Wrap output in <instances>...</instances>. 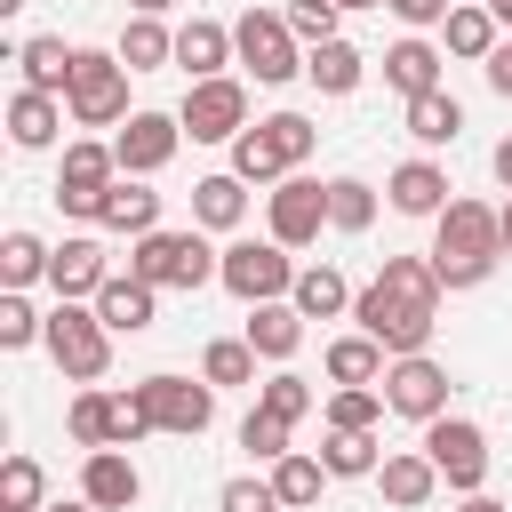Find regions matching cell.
Returning <instances> with one entry per match:
<instances>
[{
	"mask_svg": "<svg viewBox=\"0 0 512 512\" xmlns=\"http://www.w3.org/2000/svg\"><path fill=\"white\" fill-rule=\"evenodd\" d=\"M440 272H432V256H384V272L352 296V320L400 360V352H424L432 344V328H440Z\"/></svg>",
	"mask_w": 512,
	"mask_h": 512,
	"instance_id": "cell-1",
	"label": "cell"
},
{
	"mask_svg": "<svg viewBox=\"0 0 512 512\" xmlns=\"http://www.w3.org/2000/svg\"><path fill=\"white\" fill-rule=\"evenodd\" d=\"M496 264H504V208L448 200L432 216V272H440V288H480Z\"/></svg>",
	"mask_w": 512,
	"mask_h": 512,
	"instance_id": "cell-2",
	"label": "cell"
},
{
	"mask_svg": "<svg viewBox=\"0 0 512 512\" xmlns=\"http://www.w3.org/2000/svg\"><path fill=\"white\" fill-rule=\"evenodd\" d=\"M216 264H224V248H208L200 232H144L136 248H128V272L136 280H152V288H208L216 280Z\"/></svg>",
	"mask_w": 512,
	"mask_h": 512,
	"instance_id": "cell-3",
	"label": "cell"
},
{
	"mask_svg": "<svg viewBox=\"0 0 512 512\" xmlns=\"http://www.w3.org/2000/svg\"><path fill=\"white\" fill-rule=\"evenodd\" d=\"M40 344H48V360H56L72 384H96V376L112 368V328L96 320V304H72V296H56Z\"/></svg>",
	"mask_w": 512,
	"mask_h": 512,
	"instance_id": "cell-4",
	"label": "cell"
},
{
	"mask_svg": "<svg viewBox=\"0 0 512 512\" xmlns=\"http://www.w3.org/2000/svg\"><path fill=\"white\" fill-rule=\"evenodd\" d=\"M64 112L80 128H120L128 120V64L112 48H80L72 64V88H64Z\"/></svg>",
	"mask_w": 512,
	"mask_h": 512,
	"instance_id": "cell-5",
	"label": "cell"
},
{
	"mask_svg": "<svg viewBox=\"0 0 512 512\" xmlns=\"http://www.w3.org/2000/svg\"><path fill=\"white\" fill-rule=\"evenodd\" d=\"M232 48H240V64H248L264 88H280V80L304 72V48H296V32H288L280 8H248V16L232 24Z\"/></svg>",
	"mask_w": 512,
	"mask_h": 512,
	"instance_id": "cell-6",
	"label": "cell"
},
{
	"mask_svg": "<svg viewBox=\"0 0 512 512\" xmlns=\"http://www.w3.org/2000/svg\"><path fill=\"white\" fill-rule=\"evenodd\" d=\"M136 400H144V416H152V432H176V440H200L208 424H216V384L200 376H144L136 384Z\"/></svg>",
	"mask_w": 512,
	"mask_h": 512,
	"instance_id": "cell-7",
	"label": "cell"
},
{
	"mask_svg": "<svg viewBox=\"0 0 512 512\" xmlns=\"http://www.w3.org/2000/svg\"><path fill=\"white\" fill-rule=\"evenodd\" d=\"M424 456L440 464V480H448L456 496H480V488H488V432H480L472 416H432V424H424Z\"/></svg>",
	"mask_w": 512,
	"mask_h": 512,
	"instance_id": "cell-8",
	"label": "cell"
},
{
	"mask_svg": "<svg viewBox=\"0 0 512 512\" xmlns=\"http://www.w3.org/2000/svg\"><path fill=\"white\" fill-rule=\"evenodd\" d=\"M216 280H224L240 304H272V296H288V288H296V264H288V248H280V240H232V248H224V264H216Z\"/></svg>",
	"mask_w": 512,
	"mask_h": 512,
	"instance_id": "cell-9",
	"label": "cell"
},
{
	"mask_svg": "<svg viewBox=\"0 0 512 512\" xmlns=\"http://www.w3.org/2000/svg\"><path fill=\"white\" fill-rule=\"evenodd\" d=\"M176 120H184V136H192V144H232V136L248 128V88H240L232 72H216V80H192Z\"/></svg>",
	"mask_w": 512,
	"mask_h": 512,
	"instance_id": "cell-10",
	"label": "cell"
},
{
	"mask_svg": "<svg viewBox=\"0 0 512 512\" xmlns=\"http://www.w3.org/2000/svg\"><path fill=\"white\" fill-rule=\"evenodd\" d=\"M264 224H272V240H280V248H312V240H320V224H328V184L288 168V176L264 192Z\"/></svg>",
	"mask_w": 512,
	"mask_h": 512,
	"instance_id": "cell-11",
	"label": "cell"
},
{
	"mask_svg": "<svg viewBox=\"0 0 512 512\" xmlns=\"http://www.w3.org/2000/svg\"><path fill=\"white\" fill-rule=\"evenodd\" d=\"M384 408H392V416H408V424L448 416V368H440L432 352H400V360L384 368Z\"/></svg>",
	"mask_w": 512,
	"mask_h": 512,
	"instance_id": "cell-12",
	"label": "cell"
},
{
	"mask_svg": "<svg viewBox=\"0 0 512 512\" xmlns=\"http://www.w3.org/2000/svg\"><path fill=\"white\" fill-rule=\"evenodd\" d=\"M120 176V152L112 144H64V168H56V208L64 216H96L104 192Z\"/></svg>",
	"mask_w": 512,
	"mask_h": 512,
	"instance_id": "cell-13",
	"label": "cell"
},
{
	"mask_svg": "<svg viewBox=\"0 0 512 512\" xmlns=\"http://www.w3.org/2000/svg\"><path fill=\"white\" fill-rule=\"evenodd\" d=\"M176 144H184V120H176V112H128L120 136H112L120 176H160V168L176 160Z\"/></svg>",
	"mask_w": 512,
	"mask_h": 512,
	"instance_id": "cell-14",
	"label": "cell"
},
{
	"mask_svg": "<svg viewBox=\"0 0 512 512\" xmlns=\"http://www.w3.org/2000/svg\"><path fill=\"white\" fill-rule=\"evenodd\" d=\"M88 304H96V320H104L112 336H144V328L160 320V288H152V280H136V272H112Z\"/></svg>",
	"mask_w": 512,
	"mask_h": 512,
	"instance_id": "cell-15",
	"label": "cell"
},
{
	"mask_svg": "<svg viewBox=\"0 0 512 512\" xmlns=\"http://www.w3.org/2000/svg\"><path fill=\"white\" fill-rule=\"evenodd\" d=\"M80 496H88L96 512H136L144 472L128 464V448H88V464H80Z\"/></svg>",
	"mask_w": 512,
	"mask_h": 512,
	"instance_id": "cell-16",
	"label": "cell"
},
{
	"mask_svg": "<svg viewBox=\"0 0 512 512\" xmlns=\"http://www.w3.org/2000/svg\"><path fill=\"white\" fill-rule=\"evenodd\" d=\"M376 488H384V504H392V512H424L448 480H440V464H432L424 448H392V456L376 464Z\"/></svg>",
	"mask_w": 512,
	"mask_h": 512,
	"instance_id": "cell-17",
	"label": "cell"
},
{
	"mask_svg": "<svg viewBox=\"0 0 512 512\" xmlns=\"http://www.w3.org/2000/svg\"><path fill=\"white\" fill-rule=\"evenodd\" d=\"M104 280H112V264H104V248H96L88 232H72L64 248H48V288H56V296L80 304V296H96Z\"/></svg>",
	"mask_w": 512,
	"mask_h": 512,
	"instance_id": "cell-18",
	"label": "cell"
},
{
	"mask_svg": "<svg viewBox=\"0 0 512 512\" xmlns=\"http://www.w3.org/2000/svg\"><path fill=\"white\" fill-rule=\"evenodd\" d=\"M56 128H64V96H48V88H16V96H8V144H16V152L56 144Z\"/></svg>",
	"mask_w": 512,
	"mask_h": 512,
	"instance_id": "cell-19",
	"label": "cell"
},
{
	"mask_svg": "<svg viewBox=\"0 0 512 512\" xmlns=\"http://www.w3.org/2000/svg\"><path fill=\"white\" fill-rule=\"evenodd\" d=\"M96 224H104V232L144 240V232H160V192H144V176H112V192H104Z\"/></svg>",
	"mask_w": 512,
	"mask_h": 512,
	"instance_id": "cell-20",
	"label": "cell"
},
{
	"mask_svg": "<svg viewBox=\"0 0 512 512\" xmlns=\"http://www.w3.org/2000/svg\"><path fill=\"white\" fill-rule=\"evenodd\" d=\"M384 192H392L400 216H440V208H448V168H440V160H400Z\"/></svg>",
	"mask_w": 512,
	"mask_h": 512,
	"instance_id": "cell-21",
	"label": "cell"
},
{
	"mask_svg": "<svg viewBox=\"0 0 512 512\" xmlns=\"http://www.w3.org/2000/svg\"><path fill=\"white\" fill-rule=\"evenodd\" d=\"M240 216H248V176H200L192 184V224L200 232H240Z\"/></svg>",
	"mask_w": 512,
	"mask_h": 512,
	"instance_id": "cell-22",
	"label": "cell"
},
{
	"mask_svg": "<svg viewBox=\"0 0 512 512\" xmlns=\"http://www.w3.org/2000/svg\"><path fill=\"white\" fill-rule=\"evenodd\" d=\"M232 56H240V48H232V32H224V24H208V16L176 24V64H184L192 80H216V72H224Z\"/></svg>",
	"mask_w": 512,
	"mask_h": 512,
	"instance_id": "cell-23",
	"label": "cell"
},
{
	"mask_svg": "<svg viewBox=\"0 0 512 512\" xmlns=\"http://www.w3.org/2000/svg\"><path fill=\"white\" fill-rule=\"evenodd\" d=\"M288 304H296L304 320H344V312H352V288H344V272H336V264H296Z\"/></svg>",
	"mask_w": 512,
	"mask_h": 512,
	"instance_id": "cell-24",
	"label": "cell"
},
{
	"mask_svg": "<svg viewBox=\"0 0 512 512\" xmlns=\"http://www.w3.org/2000/svg\"><path fill=\"white\" fill-rule=\"evenodd\" d=\"M248 344H256L264 360H296V344H304V312H296L288 296L248 304Z\"/></svg>",
	"mask_w": 512,
	"mask_h": 512,
	"instance_id": "cell-25",
	"label": "cell"
},
{
	"mask_svg": "<svg viewBox=\"0 0 512 512\" xmlns=\"http://www.w3.org/2000/svg\"><path fill=\"white\" fill-rule=\"evenodd\" d=\"M112 56H120L128 72H160V64H176V32H168L160 16H128L120 40H112Z\"/></svg>",
	"mask_w": 512,
	"mask_h": 512,
	"instance_id": "cell-26",
	"label": "cell"
},
{
	"mask_svg": "<svg viewBox=\"0 0 512 512\" xmlns=\"http://www.w3.org/2000/svg\"><path fill=\"white\" fill-rule=\"evenodd\" d=\"M16 64H24V88H48V96H64V88H72V64H80V48H64L56 32H32V40L16 48Z\"/></svg>",
	"mask_w": 512,
	"mask_h": 512,
	"instance_id": "cell-27",
	"label": "cell"
},
{
	"mask_svg": "<svg viewBox=\"0 0 512 512\" xmlns=\"http://www.w3.org/2000/svg\"><path fill=\"white\" fill-rule=\"evenodd\" d=\"M408 136H416L424 152L456 144V136H464V104H456L448 88H424V96H408Z\"/></svg>",
	"mask_w": 512,
	"mask_h": 512,
	"instance_id": "cell-28",
	"label": "cell"
},
{
	"mask_svg": "<svg viewBox=\"0 0 512 512\" xmlns=\"http://www.w3.org/2000/svg\"><path fill=\"white\" fill-rule=\"evenodd\" d=\"M320 368H328V384H384V368H392V352H384V344H376V336L360 328V336H336Z\"/></svg>",
	"mask_w": 512,
	"mask_h": 512,
	"instance_id": "cell-29",
	"label": "cell"
},
{
	"mask_svg": "<svg viewBox=\"0 0 512 512\" xmlns=\"http://www.w3.org/2000/svg\"><path fill=\"white\" fill-rule=\"evenodd\" d=\"M384 80H392L400 96L440 88V48H432V40H392V48H384Z\"/></svg>",
	"mask_w": 512,
	"mask_h": 512,
	"instance_id": "cell-30",
	"label": "cell"
},
{
	"mask_svg": "<svg viewBox=\"0 0 512 512\" xmlns=\"http://www.w3.org/2000/svg\"><path fill=\"white\" fill-rule=\"evenodd\" d=\"M232 176H248V184H280V176H288V152H280V136H272L264 120L232 136Z\"/></svg>",
	"mask_w": 512,
	"mask_h": 512,
	"instance_id": "cell-31",
	"label": "cell"
},
{
	"mask_svg": "<svg viewBox=\"0 0 512 512\" xmlns=\"http://www.w3.org/2000/svg\"><path fill=\"white\" fill-rule=\"evenodd\" d=\"M440 32H448V56H472V64H488V48L504 40V32H496V16H488L480 0H456Z\"/></svg>",
	"mask_w": 512,
	"mask_h": 512,
	"instance_id": "cell-32",
	"label": "cell"
},
{
	"mask_svg": "<svg viewBox=\"0 0 512 512\" xmlns=\"http://www.w3.org/2000/svg\"><path fill=\"white\" fill-rule=\"evenodd\" d=\"M360 48L352 40H320V48H304V72H312V88H328V96H352L360 88Z\"/></svg>",
	"mask_w": 512,
	"mask_h": 512,
	"instance_id": "cell-33",
	"label": "cell"
},
{
	"mask_svg": "<svg viewBox=\"0 0 512 512\" xmlns=\"http://www.w3.org/2000/svg\"><path fill=\"white\" fill-rule=\"evenodd\" d=\"M112 416H120V392H96V384H80V400L64 408V432H72L80 448H112Z\"/></svg>",
	"mask_w": 512,
	"mask_h": 512,
	"instance_id": "cell-34",
	"label": "cell"
},
{
	"mask_svg": "<svg viewBox=\"0 0 512 512\" xmlns=\"http://www.w3.org/2000/svg\"><path fill=\"white\" fill-rule=\"evenodd\" d=\"M320 464H328V480H376V432H336L328 424V440H320Z\"/></svg>",
	"mask_w": 512,
	"mask_h": 512,
	"instance_id": "cell-35",
	"label": "cell"
},
{
	"mask_svg": "<svg viewBox=\"0 0 512 512\" xmlns=\"http://www.w3.org/2000/svg\"><path fill=\"white\" fill-rule=\"evenodd\" d=\"M328 424L336 432H376L384 424V384H336L328 392Z\"/></svg>",
	"mask_w": 512,
	"mask_h": 512,
	"instance_id": "cell-36",
	"label": "cell"
},
{
	"mask_svg": "<svg viewBox=\"0 0 512 512\" xmlns=\"http://www.w3.org/2000/svg\"><path fill=\"white\" fill-rule=\"evenodd\" d=\"M320 480H328V464H320V456H304V448H288V456L272 464V488H280V504H288V512L320 504Z\"/></svg>",
	"mask_w": 512,
	"mask_h": 512,
	"instance_id": "cell-37",
	"label": "cell"
},
{
	"mask_svg": "<svg viewBox=\"0 0 512 512\" xmlns=\"http://www.w3.org/2000/svg\"><path fill=\"white\" fill-rule=\"evenodd\" d=\"M256 360H264V352H256L248 336H216V344L200 352V376H208V384H256Z\"/></svg>",
	"mask_w": 512,
	"mask_h": 512,
	"instance_id": "cell-38",
	"label": "cell"
},
{
	"mask_svg": "<svg viewBox=\"0 0 512 512\" xmlns=\"http://www.w3.org/2000/svg\"><path fill=\"white\" fill-rule=\"evenodd\" d=\"M328 224H336V232H368V224H376V184L336 176V184H328Z\"/></svg>",
	"mask_w": 512,
	"mask_h": 512,
	"instance_id": "cell-39",
	"label": "cell"
},
{
	"mask_svg": "<svg viewBox=\"0 0 512 512\" xmlns=\"http://www.w3.org/2000/svg\"><path fill=\"white\" fill-rule=\"evenodd\" d=\"M48 504V472L32 456H8L0 464V512H40Z\"/></svg>",
	"mask_w": 512,
	"mask_h": 512,
	"instance_id": "cell-40",
	"label": "cell"
},
{
	"mask_svg": "<svg viewBox=\"0 0 512 512\" xmlns=\"http://www.w3.org/2000/svg\"><path fill=\"white\" fill-rule=\"evenodd\" d=\"M32 280H48V248L32 232H8L0 240V288H32Z\"/></svg>",
	"mask_w": 512,
	"mask_h": 512,
	"instance_id": "cell-41",
	"label": "cell"
},
{
	"mask_svg": "<svg viewBox=\"0 0 512 512\" xmlns=\"http://www.w3.org/2000/svg\"><path fill=\"white\" fill-rule=\"evenodd\" d=\"M40 336H48V312H32L24 288H0V352H24Z\"/></svg>",
	"mask_w": 512,
	"mask_h": 512,
	"instance_id": "cell-42",
	"label": "cell"
},
{
	"mask_svg": "<svg viewBox=\"0 0 512 512\" xmlns=\"http://www.w3.org/2000/svg\"><path fill=\"white\" fill-rule=\"evenodd\" d=\"M288 432H296V424L272 416V408H248V416H240V448H248L256 464H280V456H288Z\"/></svg>",
	"mask_w": 512,
	"mask_h": 512,
	"instance_id": "cell-43",
	"label": "cell"
},
{
	"mask_svg": "<svg viewBox=\"0 0 512 512\" xmlns=\"http://www.w3.org/2000/svg\"><path fill=\"white\" fill-rule=\"evenodd\" d=\"M256 408H272V416L304 424V416H312V384H304L296 368H280V376H264V384H256Z\"/></svg>",
	"mask_w": 512,
	"mask_h": 512,
	"instance_id": "cell-44",
	"label": "cell"
},
{
	"mask_svg": "<svg viewBox=\"0 0 512 512\" xmlns=\"http://www.w3.org/2000/svg\"><path fill=\"white\" fill-rule=\"evenodd\" d=\"M280 16H288V32H296L304 48H320V40H336V16H344V8H336V0H288Z\"/></svg>",
	"mask_w": 512,
	"mask_h": 512,
	"instance_id": "cell-45",
	"label": "cell"
},
{
	"mask_svg": "<svg viewBox=\"0 0 512 512\" xmlns=\"http://www.w3.org/2000/svg\"><path fill=\"white\" fill-rule=\"evenodd\" d=\"M216 512H288L272 480H224L216 488Z\"/></svg>",
	"mask_w": 512,
	"mask_h": 512,
	"instance_id": "cell-46",
	"label": "cell"
},
{
	"mask_svg": "<svg viewBox=\"0 0 512 512\" xmlns=\"http://www.w3.org/2000/svg\"><path fill=\"white\" fill-rule=\"evenodd\" d=\"M264 128L280 136V152H288V168H304V160H312V144H320V128H312L304 112H272Z\"/></svg>",
	"mask_w": 512,
	"mask_h": 512,
	"instance_id": "cell-47",
	"label": "cell"
},
{
	"mask_svg": "<svg viewBox=\"0 0 512 512\" xmlns=\"http://www.w3.org/2000/svg\"><path fill=\"white\" fill-rule=\"evenodd\" d=\"M152 432V416H144V400L136 392H120V416H112V448H136Z\"/></svg>",
	"mask_w": 512,
	"mask_h": 512,
	"instance_id": "cell-48",
	"label": "cell"
},
{
	"mask_svg": "<svg viewBox=\"0 0 512 512\" xmlns=\"http://www.w3.org/2000/svg\"><path fill=\"white\" fill-rule=\"evenodd\" d=\"M384 8H392L400 24H416V32H424V24H448V8H456V0H384Z\"/></svg>",
	"mask_w": 512,
	"mask_h": 512,
	"instance_id": "cell-49",
	"label": "cell"
},
{
	"mask_svg": "<svg viewBox=\"0 0 512 512\" xmlns=\"http://www.w3.org/2000/svg\"><path fill=\"white\" fill-rule=\"evenodd\" d=\"M488 88H496V96H512V40H496V48H488Z\"/></svg>",
	"mask_w": 512,
	"mask_h": 512,
	"instance_id": "cell-50",
	"label": "cell"
},
{
	"mask_svg": "<svg viewBox=\"0 0 512 512\" xmlns=\"http://www.w3.org/2000/svg\"><path fill=\"white\" fill-rule=\"evenodd\" d=\"M488 168H496V184H504V192H512V136H504V144H496V152H488Z\"/></svg>",
	"mask_w": 512,
	"mask_h": 512,
	"instance_id": "cell-51",
	"label": "cell"
},
{
	"mask_svg": "<svg viewBox=\"0 0 512 512\" xmlns=\"http://www.w3.org/2000/svg\"><path fill=\"white\" fill-rule=\"evenodd\" d=\"M128 8H136V16H168L176 0H128Z\"/></svg>",
	"mask_w": 512,
	"mask_h": 512,
	"instance_id": "cell-52",
	"label": "cell"
},
{
	"mask_svg": "<svg viewBox=\"0 0 512 512\" xmlns=\"http://www.w3.org/2000/svg\"><path fill=\"white\" fill-rule=\"evenodd\" d=\"M456 512H504V504H496V496H464Z\"/></svg>",
	"mask_w": 512,
	"mask_h": 512,
	"instance_id": "cell-53",
	"label": "cell"
},
{
	"mask_svg": "<svg viewBox=\"0 0 512 512\" xmlns=\"http://www.w3.org/2000/svg\"><path fill=\"white\" fill-rule=\"evenodd\" d=\"M40 512H96V504H88V496H72V504H40Z\"/></svg>",
	"mask_w": 512,
	"mask_h": 512,
	"instance_id": "cell-54",
	"label": "cell"
},
{
	"mask_svg": "<svg viewBox=\"0 0 512 512\" xmlns=\"http://www.w3.org/2000/svg\"><path fill=\"white\" fill-rule=\"evenodd\" d=\"M488 16H496V24H512V0H488Z\"/></svg>",
	"mask_w": 512,
	"mask_h": 512,
	"instance_id": "cell-55",
	"label": "cell"
},
{
	"mask_svg": "<svg viewBox=\"0 0 512 512\" xmlns=\"http://www.w3.org/2000/svg\"><path fill=\"white\" fill-rule=\"evenodd\" d=\"M504 256H512V200H504Z\"/></svg>",
	"mask_w": 512,
	"mask_h": 512,
	"instance_id": "cell-56",
	"label": "cell"
},
{
	"mask_svg": "<svg viewBox=\"0 0 512 512\" xmlns=\"http://www.w3.org/2000/svg\"><path fill=\"white\" fill-rule=\"evenodd\" d=\"M336 8H384V0H336Z\"/></svg>",
	"mask_w": 512,
	"mask_h": 512,
	"instance_id": "cell-57",
	"label": "cell"
},
{
	"mask_svg": "<svg viewBox=\"0 0 512 512\" xmlns=\"http://www.w3.org/2000/svg\"><path fill=\"white\" fill-rule=\"evenodd\" d=\"M16 8H24V0H0V16H16Z\"/></svg>",
	"mask_w": 512,
	"mask_h": 512,
	"instance_id": "cell-58",
	"label": "cell"
},
{
	"mask_svg": "<svg viewBox=\"0 0 512 512\" xmlns=\"http://www.w3.org/2000/svg\"><path fill=\"white\" fill-rule=\"evenodd\" d=\"M480 8H488V0H480Z\"/></svg>",
	"mask_w": 512,
	"mask_h": 512,
	"instance_id": "cell-59",
	"label": "cell"
}]
</instances>
